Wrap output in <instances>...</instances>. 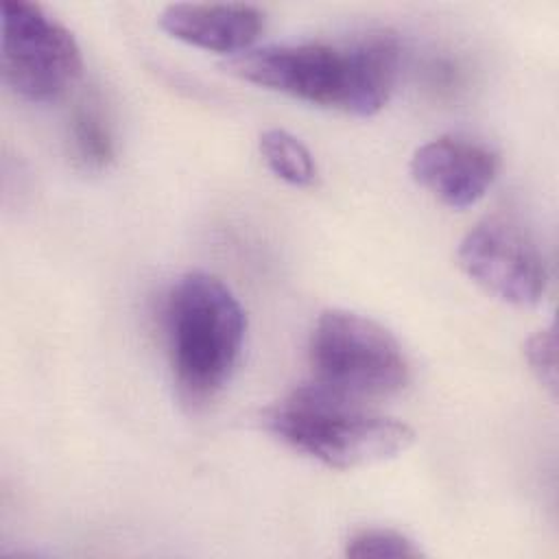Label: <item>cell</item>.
<instances>
[{"mask_svg": "<svg viewBox=\"0 0 559 559\" xmlns=\"http://www.w3.org/2000/svg\"><path fill=\"white\" fill-rule=\"evenodd\" d=\"M408 170L413 181L443 205L463 210L478 203L493 186L500 157L480 140L448 133L417 146Z\"/></svg>", "mask_w": 559, "mask_h": 559, "instance_id": "52a82bcc", "label": "cell"}, {"mask_svg": "<svg viewBox=\"0 0 559 559\" xmlns=\"http://www.w3.org/2000/svg\"><path fill=\"white\" fill-rule=\"evenodd\" d=\"M524 358L533 376L544 384L550 395H557V334L555 328H542L524 343Z\"/></svg>", "mask_w": 559, "mask_h": 559, "instance_id": "7c38bea8", "label": "cell"}, {"mask_svg": "<svg viewBox=\"0 0 559 559\" xmlns=\"http://www.w3.org/2000/svg\"><path fill=\"white\" fill-rule=\"evenodd\" d=\"M345 555L352 559H406L421 557V548L400 531L393 528H360L347 544Z\"/></svg>", "mask_w": 559, "mask_h": 559, "instance_id": "8fae6325", "label": "cell"}, {"mask_svg": "<svg viewBox=\"0 0 559 559\" xmlns=\"http://www.w3.org/2000/svg\"><path fill=\"white\" fill-rule=\"evenodd\" d=\"M461 271L502 304L531 308L544 299L548 273L535 242L518 225L489 216L459 242Z\"/></svg>", "mask_w": 559, "mask_h": 559, "instance_id": "8992f818", "label": "cell"}, {"mask_svg": "<svg viewBox=\"0 0 559 559\" xmlns=\"http://www.w3.org/2000/svg\"><path fill=\"white\" fill-rule=\"evenodd\" d=\"M2 81L28 103L57 100L81 74L76 37L39 4L2 2Z\"/></svg>", "mask_w": 559, "mask_h": 559, "instance_id": "5b68a950", "label": "cell"}, {"mask_svg": "<svg viewBox=\"0 0 559 559\" xmlns=\"http://www.w3.org/2000/svg\"><path fill=\"white\" fill-rule=\"evenodd\" d=\"M308 356L317 384L360 402L395 395L411 380L397 338L354 310H323L310 332Z\"/></svg>", "mask_w": 559, "mask_h": 559, "instance_id": "277c9868", "label": "cell"}, {"mask_svg": "<svg viewBox=\"0 0 559 559\" xmlns=\"http://www.w3.org/2000/svg\"><path fill=\"white\" fill-rule=\"evenodd\" d=\"M166 332L177 393L188 406H201L231 378L245 343L247 314L216 275L188 271L170 286Z\"/></svg>", "mask_w": 559, "mask_h": 559, "instance_id": "3957f363", "label": "cell"}, {"mask_svg": "<svg viewBox=\"0 0 559 559\" xmlns=\"http://www.w3.org/2000/svg\"><path fill=\"white\" fill-rule=\"evenodd\" d=\"M264 24V11L245 2H175L159 13V28L170 37L234 57L251 50Z\"/></svg>", "mask_w": 559, "mask_h": 559, "instance_id": "ba28073f", "label": "cell"}, {"mask_svg": "<svg viewBox=\"0 0 559 559\" xmlns=\"http://www.w3.org/2000/svg\"><path fill=\"white\" fill-rule=\"evenodd\" d=\"M74 157L90 170H103L114 159V138L103 111L90 103L79 105L70 120Z\"/></svg>", "mask_w": 559, "mask_h": 559, "instance_id": "30bf717a", "label": "cell"}, {"mask_svg": "<svg viewBox=\"0 0 559 559\" xmlns=\"http://www.w3.org/2000/svg\"><path fill=\"white\" fill-rule=\"evenodd\" d=\"M225 70L310 105L369 118L393 94L400 41L389 31H371L347 41L271 44L231 57Z\"/></svg>", "mask_w": 559, "mask_h": 559, "instance_id": "6da1fadb", "label": "cell"}, {"mask_svg": "<svg viewBox=\"0 0 559 559\" xmlns=\"http://www.w3.org/2000/svg\"><path fill=\"white\" fill-rule=\"evenodd\" d=\"M260 155L269 170L295 188H308L317 181V164L308 146L286 129H266L260 133Z\"/></svg>", "mask_w": 559, "mask_h": 559, "instance_id": "9c48e42d", "label": "cell"}, {"mask_svg": "<svg viewBox=\"0 0 559 559\" xmlns=\"http://www.w3.org/2000/svg\"><path fill=\"white\" fill-rule=\"evenodd\" d=\"M264 428L293 450L334 469L376 465L406 452L415 432L365 402L330 391L314 380L271 404Z\"/></svg>", "mask_w": 559, "mask_h": 559, "instance_id": "7a4b0ae2", "label": "cell"}]
</instances>
